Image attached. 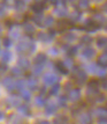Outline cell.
<instances>
[{"mask_svg": "<svg viewBox=\"0 0 107 124\" xmlns=\"http://www.w3.org/2000/svg\"><path fill=\"white\" fill-rule=\"evenodd\" d=\"M35 49H36L35 44L32 42H28V41H21L16 46L17 52H20V54H27V52L31 54L35 51Z\"/></svg>", "mask_w": 107, "mask_h": 124, "instance_id": "obj_1", "label": "cell"}, {"mask_svg": "<svg viewBox=\"0 0 107 124\" xmlns=\"http://www.w3.org/2000/svg\"><path fill=\"white\" fill-rule=\"evenodd\" d=\"M74 80H75L78 85L85 84V81L88 80L86 72L83 70H81V69H75V71H74Z\"/></svg>", "mask_w": 107, "mask_h": 124, "instance_id": "obj_2", "label": "cell"}, {"mask_svg": "<svg viewBox=\"0 0 107 124\" xmlns=\"http://www.w3.org/2000/svg\"><path fill=\"white\" fill-rule=\"evenodd\" d=\"M1 84H2V86L5 87L6 89L8 91V92H15L16 88H15V80L13 79V77H5L2 81H1Z\"/></svg>", "mask_w": 107, "mask_h": 124, "instance_id": "obj_3", "label": "cell"}, {"mask_svg": "<svg viewBox=\"0 0 107 124\" xmlns=\"http://www.w3.org/2000/svg\"><path fill=\"white\" fill-rule=\"evenodd\" d=\"M43 81L46 86H53L54 84H57L59 81V77L54 73H46L43 77Z\"/></svg>", "mask_w": 107, "mask_h": 124, "instance_id": "obj_4", "label": "cell"}, {"mask_svg": "<svg viewBox=\"0 0 107 124\" xmlns=\"http://www.w3.org/2000/svg\"><path fill=\"white\" fill-rule=\"evenodd\" d=\"M81 97V91L78 88H71L68 93V99H69L70 101H73V102H76V101H78Z\"/></svg>", "mask_w": 107, "mask_h": 124, "instance_id": "obj_5", "label": "cell"}, {"mask_svg": "<svg viewBox=\"0 0 107 124\" xmlns=\"http://www.w3.org/2000/svg\"><path fill=\"white\" fill-rule=\"evenodd\" d=\"M99 28H100V27H99V26H98V24H97V23L93 21L92 19H90V20H86V21H85L84 29H85V30H88V31H91V32L97 31Z\"/></svg>", "mask_w": 107, "mask_h": 124, "instance_id": "obj_6", "label": "cell"}, {"mask_svg": "<svg viewBox=\"0 0 107 124\" xmlns=\"http://www.w3.org/2000/svg\"><path fill=\"white\" fill-rule=\"evenodd\" d=\"M57 110H58V106L52 101L45 104V114L46 115H53L57 113Z\"/></svg>", "mask_w": 107, "mask_h": 124, "instance_id": "obj_7", "label": "cell"}, {"mask_svg": "<svg viewBox=\"0 0 107 124\" xmlns=\"http://www.w3.org/2000/svg\"><path fill=\"white\" fill-rule=\"evenodd\" d=\"M82 56H83L84 58H86V59H91V58H93V57L96 56V50L90 48V46H86V48L83 49Z\"/></svg>", "mask_w": 107, "mask_h": 124, "instance_id": "obj_8", "label": "cell"}, {"mask_svg": "<svg viewBox=\"0 0 107 124\" xmlns=\"http://www.w3.org/2000/svg\"><path fill=\"white\" fill-rule=\"evenodd\" d=\"M17 66H19L22 71H25L30 67V62H29V59L25 58V57H21V58H19V60H17Z\"/></svg>", "mask_w": 107, "mask_h": 124, "instance_id": "obj_9", "label": "cell"}, {"mask_svg": "<svg viewBox=\"0 0 107 124\" xmlns=\"http://www.w3.org/2000/svg\"><path fill=\"white\" fill-rule=\"evenodd\" d=\"M78 121L81 124H92V117L89 113H83L78 116Z\"/></svg>", "mask_w": 107, "mask_h": 124, "instance_id": "obj_10", "label": "cell"}, {"mask_svg": "<svg viewBox=\"0 0 107 124\" xmlns=\"http://www.w3.org/2000/svg\"><path fill=\"white\" fill-rule=\"evenodd\" d=\"M74 26V23L73 22H70L69 20H66V19H62V20H60L59 22H58V27H59V29L62 31V30H66V29H68V28L73 27Z\"/></svg>", "mask_w": 107, "mask_h": 124, "instance_id": "obj_11", "label": "cell"}, {"mask_svg": "<svg viewBox=\"0 0 107 124\" xmlns=\"http://www.w3.org/2000/svg\"><path fill=\"white\" fill-rule=\"evenodd\" d=\"M55 69H57L58 72H60L61 74H66V76H67V74L69 73V70L66 67V65L63 64V62H60V60L55 63Z\"/></svg>", "mask_w": 107, "mask_h": 124, "instance_id": "obj_12", "label": "cell"}, {"mask_svg": "<svg viewBox=\"0 0 107 124\" xmlns=\"http://www.w3.org/2000/svg\"><path fill=\"white\" fill-rule=\"evenodd\" d=\"M27 86L28 88L30 89V91H36L38 87V81L36 78H33V77H30L27 81Z\"/></svg>", "mask_w": 107, "mask_h": 124, "instance_id": "obj_13", "label": "cell"}, {"mask_svg": "<svg viewBox=\"0 0 107 124\" xmlns=\"http://www.w3.org/2000/svg\"><path fill=\"white\" fill-rule=\"evenodd\" d=\"M17 110H19V113L22 114L23 116H30V115H31V110H30L28 104H20V106L17 107Z\"/></svg>", "mask_w": 107, "mask_h": 124, "instance_id": "obj_14", "label": "cell"}, {"mask_svg": "<svg viewBox=\"0 0 107 124\" xmlns=\"http://www.w3.org/2000/svg\"><path fill=\"white\" fill-rule=\"evenodd\" d=\"M46 60H47V57H46V54H38L36 57H35V60H33V63L36 65H44L46 63Z\"/></svg>", "mask_w": 107, "mask_h": 124, "instance_id": "obj_15", "label": "cell"}, {"mask_svg": "<svg viewBox=\"0 0 107 124\" xmlns=\"http://www.w3.org/2000/svg\"><path fill=\"white\" fill-rule=\"evenodd\" d=\"M92 20L96 22L99 27H101L102 24H105V22H106V19L104 17V15H102V14H99V13L94 14V16L92 17Z\"/></svg>", "mask_w": 107, "mask_h": 124, "instance_id": "obj_16", "label": "cell"}, {"mask_svg": "<svg viewBox=\"0 0 107 124\" xmlns=\"http://www.w3.org/2000/svg\"><path fill=\"white\" fill-rule=\"evenodd\" d=\"M55 14L59 16V17H64V16L68 14V11H67V8H66V6H60V7H57L55 9Z\"/></svg>", "mask_w": 107, "mask_h": 124, "instance_id": "obj_17", "label": "cell"}, {"mask_svg": "<svg viewBox=\"0 0 107 124\" xmlns=\"http://www.w3.org/2000/svg\"><path fill=\"white\" fill-rule=\"evenodd\" d=\"M45 9V5H43V4H33V5H31V11L35 12L36 14H42L43 13V11Z\"/></svg>", "mask_w": 107, "mask_h": 124, "instance_id": "obj_18", "label": "cell"}, {"mask_svg": "<svg viewBox=\"0 0 107 124\" xmlns=\"http://www.w3.org/2000/svg\"><path fill=\"white\" fill-rule=\"evenodd\" d=\"M98 66L99 67H107V54H102L98 57Z\"/></svg>", "mask_w": 107, "mask_h": 124, "instance_id": "obj_19", "label": "cell"}, {"mask_svg": "<svg viewBox=\"0 0 107 124\" xmlns=\"http://www.w3.org/2000/svg\"><path fill=\"white\" fill-rule=\"evenodd\" d=\"M37 37L39 41H42V42H50V41H52L53 37H51L46 32H43V31H39L37 34Z\"/></svg>", "mask_w": 107, "mask_h": 124, "instance_id": "obj_20", "label": "cell"}, {"mask_svg": "<svg viewBox=\"0 0 107 124\" xmlns=\"http://www.w3.org/2000/svg\"><path fill=\"white\" fill-rule=\"evenodd\" d=\"M11 59H12V54L8 50H5V51L1 52V60H2V63H6V64H7Z\"/></svg>", "mask_w": 107, "mask_h": 124, "instance_id": "obj_21", "label": "cell"}, {"mask_svg": "<svg viewBox=\"0 0 107 124\" xmlns=\"http://www.w3.org/2000/svg\"><path fill=\"white\" fill-rule=\"evenodd\" d=\"M94 114H96V116L98 118H105V117H107V109L106 108H98L96 111H94Z\"/></svg>", "mask_w": 107, "mask_h": 124, "instance_id": "obj_22", "label": "cell"}, {"mask_svg": "<svg viewBox=\"0 0 107 124\" xmlns=\"http://www.w3.org/2000/svg\"><path fill=\"white\" fill-rule=\"evenodd\" d=\"M68 123V117L64 116V115H60L57 116L54 119V124H67Z\"/></svg>", "mask_w": 107, "mask_h": 124, "instance_id": "obj_23", "label": "cell"}, {"mask_svg": "<svg viewBox=\"0 0 107 124\" xmlns=\"http://www.w3.org/2000/svg\"><path fill=\"white\" fill-rule=\"evenodd\" d=\"M44 17L43 14H36V15L32 17V21L35 22L36 24H38V26H43V23H44Z\"/></svg>", "mask_w": 107, "mask_h": 124, "instance_id": "obj_24", "label": "cell"}, {"mask_svg": "<svg viewBox=\"0 0 107 124\" xmlns=\"http://www.w3.org/2000/svg\"><path fill=\"white\" fill-rule=\"evenodd\" d=\"M14 7H15V9L17 12H23L25 9V2L22 1V0H16Z\"/></svg>", "mask_w": 107, "mask_h": 124, "instance_id": "obj_25", "label": "cell"}, {"mask_svg": "<svg viewBox=\"0 0 107 124\" xmlns=\"http://www.w3.org/2000/svg\"><path fill=\"white\" fill-rule=\"evenodd\" d=\"M23 29H24V32H25L27 35H29V36L35 32V28H33V26H32L31 23H24Z\"/></svg>", "mask_w": 107, "mask_h": 124, "instance_id": "obj_26", "label": "cell"}, {"mask_svg": "<svg viewBox=\"0 0 107 124\" xmlns=\"http://www.w3.org/2000/svg\"><path fill=\"white\" fill-rule=\"evenodd\" d=\"M25 86H27L25 81L22 80V79H19V80H16V81H15V88H16V91H19V92L23 91Z\"/></svg>", "mask_w": 107, "mask_h": 124, "instance_id": "obj_27", "label": "cell"}, {"mask_svg": "<svg viewBox=\"0 0 107 124\" xmlns=\"http://www.w3.org/2000/svg\"><path fill=\"white\" fill-rule=\"evenodd\" d=\"M81 20V12H78V11H75L74 13H71L70 14V16H69V21L70 22H77V21H80Z\"/></svg>", "mask_w": 107, "mask_h": 124, "instance_id": "obj_28", "label": "cell"}, {"mask_svg": "<svg viewBox=\"0 0 107 124\" xmlns=\"http://www.w3.org/2000/svg\"><path fill=\"white\" fill-rule=\"evenodd\" d=\"M35 103H36V106H38V107H43V106L46 104V99L43 95H38L35 99Z\"/></svg>", "mask_w": 107, "mask_h": 124, "instance_id": "obj_29", "label": "cell"}, {"mask_svg": "<svg viewBox=\"0 0 107 124\" xmlns=\"http://www.w3.org/2000/svg\"><path fill=\"white\" fill-rule=\"evenodd\" d=\"M60 88H61V86H60V84H54L53 86H51V89H50V94L51 95H58L60 92Z\"/></svg>", "mask_w": 107, "mask_h": 124, "instance_id": "obj_30", "label": "cell"}, {"mask_svg": "<svg viewBox=\"0 0 107 124\" xmlns=\"http://www.w3.org/2000/svg\"><path fill=\"white\" fill-rule=\"evenodd\" d=\"M97 45H98L99 48H106L107 46V37L100 36V37L97 39Z\"/></svg>", "mask_w": 107, "mask_h": 124, "instance_id": "obj_31", "label": "cell"}, {"mask_svg": "<svg viewBox=\"0 0 107 124\" xmlns=\"http://www.w3.org/2000/svg\"><path fill=\"white\" fill-rule=\"evenodd\" d=\"M43 69H44V65H36L35 64L33 69H32V73H33L35 76H39V74H42Z\"/></svg>", "mask_w": 107, "mask_h": 124, "instance_id": "obj_32", "label": "cell"}, {"mask_svg": "<svg viewBox=\"0 0 107 124\" xmlns=\"http://www.w3.org/2000/svg\"><path fill=\"white\" fill-rule=\"evenodd\" d=\"M90 5V0H78V8L80 9H85Z\"/></svg>", "mask_w": 107, "mask_h": 124, "instance_id": "obj_33", "label": "cell"}, {"mask_svg": "<svg viewBox=\"0 0 107 124\" xmlns=\"http://www.w3.org/2000/svg\"><path fill=\"white\" fill-rule=\"evenodd\" d=\"M53 23H54V19L51 15H50V16H46V17L44 19L43 26H45V27H51Z\"/></svg>", "mask_w": 107, "mask_h": 124, "instance_id": "obj_34", "label": "cell"}, {"mask_svg": "<svg viewBox=\"0 0 107 124\" xmlns=\"http://www.w3.org/2000/svg\"><path fill=\"white\" fill-rule=\"evenodd\" d=\"M77 51H78V46H69L67 50V54L69 57H74V56H76Z\"/></svg>", "mask_w": 107, "mask_h": 124, "instance_id": "obj_35", "label": "cell"}, {"mask_svg": "<svg viewBox=\"0 0 107 124\" xmlns=\"http://www.w3.org/2000/svg\"><path fill=\"white\" fill-rule=\"evenodd\" d=\"M21 97L24 100V101H29L30 99H31V93L29 92V91H25V89H23L21 91Z\"/></svg>", "mask_w": 107, "mask_h": 124, "instance_id": "obj_36", "label": "cell"}, {"mask_svg": "<svg viewBox=\"0 0 107 124\" xmlns=\"http://www.w3.org/2000/svg\"><path fill=\"white\" fill-rule=\"evenodd\" d=\"M63 39L66 41V42H73V41H75L76 39V36L74 35V34H71V32H67L66 35L63 36Z\"/></svg>", "mask_w": 107, "mask_h": 124, "instance_id": "obj_37", "label": "cell"}, {"mask_svg": "<svg viewBox=\"0 0 107 124\" xmlns=\"http://www.w3.org/2000/svg\"><path fill=\"white\" fill-rule=\"evenodd\" d=\"M67 100H68V96H66V95H61V96L59 97V100H58L60 107H66V106H67Z\"/></svg>", "mask_w": 107, "mask_h": 124, "instance_id": "obj_38", "label": "cell"}, {"mask_svg": "<svg viewBox=\"0 0 107 124\" xmlns=\"http://www.w3.org/2000/svg\"><path fill=\"white\" fill-rule=\"evenodd\" d=\"M11 72H12V74L14 77H19V76H21L22 73H23V71L19 67V66H15V67H13L11 70Z\"/></svg>", "mask_w": 107, "mask_h": 124, "instance_id": "obj_39", "label": "cell"}, {"mask_svg": "<svg viewBox=\"0 0 107 124\" xmlns=\"http://www.w3.org/2000/svg\"><path fill=\"white\" fill-rule=\"evenodd\" d=\"M2 45L5 46L6 49H9L12 46V39L11 37H5L2 39Z\"/></svg>", "mask_w": 107, "mask_h": 124, "instance_id": "obj_40", "label": "cell"}, {"mask_svg": "<svg viewBox=\"0 0 107 124\" xmlns=\"http://www.w3.org/2000/svg\"><path fill=\"white\" fill-rule=\"evenodd\" d=\"M7 101H8V102L11 101L9 104H11L12 107H19V106H20V102H19V100H17L16 97H9Z\"/></svg>", "mask_w": 107, "mask_h": 124, "instance_id": "obj_41", "label": "cell"}, {"mask_svg": "<svg viewBox=\"0 0 107 124\" xmlns=\"http://www.w3.org/2000/svg\"><path fill=\"white\" fill-rule=\"evenodd\" d=\"M92 42V38L90 36H83V37L81 38V43L84 44V45H88V44H90Z\"/></svg>", "mask_w": 107, "mask_h": 124, "instance_id": "obj_42", "label": "cell"}, {"mask_svg": "<svg viewBox=\"0 0 107 124\" xmlns=\"http://www.w3.org/2000/svg\"><path fill=\"white\" fill-rule=\"evenodd\" d=\"M15 1L16 0H4V6H7V7L15 6Z\"/></svg>", "mask_w": 107, "mask_h": 124, "instance_id": "obj_43", "label": "cell"}, {"mask_svg": "<svg viewBox=\"0 0 107 124\" xmlns=\"http://www.w3.org/2000/svg\"><path fill=\"white\" fill-rule=\"evenodd\" d=\"M96 73L99 77H105V76H106V72H105V70H102V67H99V66H98V69H97Z\"/></svg>", "mask_w": 107, "mask_h": 124, "instance_id": "obj_44", "label": "cell"}, {"mask_svg": "<svg viewBox=\"0 0 107 124\" xmlns=\"http://www.w3.org/2000/svg\"><path fill=\"white\" fill-rule=\"evenodd\" d=\"M63 64L66 65V67L69 70V67H71L73 65H74V63H73V60L71 59H69V58H67L66 60H63Z\"/></svg>", "mask_w": 107, "mask_h": 124, "instance_id": "obj_45", "label": "cell"}, {"mask_svg": "<svg viewBox=\"0 0 107 124\" xmlns=\"http://www.w3.org/2000/svg\"><path fill=\"white\" fill-rule=\"evenodd\" d=\"M7 65H6V63H0V74H4L6 71H7Z\"/></svg>", "mask_w": 107, "mask_h": 124, "instance_id": "obj_46", "label": "cell"}, {"mask_svg": "<svg viewBox=\"0 0 107 124\" xmlns=\"http://www.w3.org/2000/svg\"><path fill=\"white\" fill-rule=\"evenodd\" d=\"M11 36H12V37H14V38H17L19 36H20V32H19V31H13V30H12Z\"/></svg>", "mask_w": 107, "mask_h": 124, "instance_id": "obj_47", "label": "cell"}, {"mask_svg": "<svg viewBox=\"0 0 107 124\" xmlns=\"http://www.w3.org/2000/svg\"><path fill=\"white\" fill-rule=\"evenodd\" d=\"M98 123L99 124H107V117H105V118H99Z\"/></svg>", "mask_w": 107, "mask_h": 124, "instance_id": "obj_48", "label": "cell"}, {"mask_svg": "<svg viewBox=\"0 0 107 124\" xmlns=\"http://www.w3.org/2000/svg\"><path fill=\"white\" fill-rule=\"evenodd\" d=\"M13 24H14V23H13V21H11V20H7V21H6V26L9 27L11 29L13 28Z\"/></svg>", "mask_w": 107, "mask_h": 124, "instance_id": "obj_49", "label": "cell"}, {"mask_svg": "<svg viewBox=\"0 0 107 124\" xmlns=\"http://www.w3.org/2000/svg\"><path fill=\"white\" fill-rule=\"evenodd\" d=\"M5 6L2 5V6H0V16L1 15H5Z\"/></svg>", "mask_w": 107, "mask_h": 124, "instance_id": "obj_50", "label": "cell"}, {"mask_svg": "<svg viewBox=\"0 0 107 124\" xmlns=\"http://www.w3.org/2000/svg\"><path fill=\"white\" fill-rule=\"evenodd\" d=\"M101 86H102V88H104V89H106L107 91V80H104L101 82Z\"/></svg>", "mask_w": 107, "mask_h": 124, "instance_id": "obj_51", "label": "cell"}, {"mask_svg": "<svg viewBox=\"0 0 107 124\" xmlns=\"http://www.w3.org/2000/svg\"><path fill=\"white\" fill-rule=\"evenodd\" d=\"M50 2L52 5H59V0H50Z\"/></svg>", "mask_w": 107, "mask_h": 124, "instance_id": "obj_52", "label": "cell"}, {"mask_svg": "<svg viewBox=\"0 0 107 124\" xmlns=\"http://www.w3.org/2000/svg\"><path fill=\"white\" fill-rule=\"evenodd\" d=\"M36 1V4H43L45 5V2H46V0H35Z\"/></svg>", "mask_w": 107, "mask_h": 124, "instance_id": "obj_53", "label": "cell"}, {"mask_svg": "<svg viewBox=\"0 0 107 124\" xmlns=\"http://www.w3.org/2000/svg\"><path fill=\"white\" fill-rule=\"evenodd\" d=\"M102 9H104V12H106V13H107V1L104 4V6H102Z\"/></svg>", "mask_w": 107, "mask_h": 124, "instance_id": "obj_54", "label": "cell"}, {"mask_svg": "<svg viewBox=\"0 0 107 124\" xmlns=\"http://www.w3.org/2000/svg\"><path fill=\"white\" fill-rule=\"evenodd\" d=\"M38 124H51L50 122H47V121H40Z\"/></svg>", "mask_w": 107, "mask_h": 124, "instance_id": "obj_55", "label": "cell"}, {"mask_svg": "<svg viewBox=\"0 0 107 124\" xmlns=\"http://www.w3.org/2000/svg\"><path fill=\"white\" fill-rule=\"evenodd\" d=\"M2 117H4V113H2V111H0V119L2 118Z\"/></svg>", "mask_w": 107, "mask_h": 124, "instance_id": "obj_56", "label": "cell"}, {"mask_svg": "<svg viewBox=\"0 0 107 124\" xmlns=\"http://www.w3.org/2000/svg\"><path fill=\"white\" fill-rule=\"evenodd\" d=\"M104 54H107V46L105 48V52H104Z\"/></svg>", "mask_w": 107, "mask_h": 124, "instance_id": "obj_57", "label": "cell"}, {"mask_svg": "<svg viewBox=\"0 0 107 124\" xmlns=\"http://www.w3.org/2000/svg\"><path fill=\"white\" fill-rule=\"evenodd\" d=\"M93 1H96V2H99V1H101V0H93Z\"/></svg>", "mask_w": 107, "mask_h": 124, "instance_id": "obj_58", "label": "cell"}, {"mask_svg": "<svg viewBox=\"0 0 107 124\" xmlns=\"http://www.w3.org/2000/svg\"><path fill=\"white\" fill-rule=\"evenodd\" d=\"M1 31H2V28H1V26H0V34H1Z\"/></svg>", "mask_w": 107, "mask_h": 124, "instance_id": "obj_59", "label": "cell"}, {"mask_svg": "<svg viewBox=\"0 0 107 124\" xmlns=\"http://www.w3.org/2000/svg\"><path fill=\"white\" fill-rule=\"evenodd\" d=\"M22 1H24V2H27V1H29V0H22Z\"/></svg>", "mask_w": 107, "mask_h": 124, "instance_id": "obj_60", "label": "cell"}, {"mask_svg": "<svg viewBox=\"0 0 107 124\" xmlns=\"http://www.w3.org/2000/svg\"><path fill=\"white\" fill-rule=\"evenodd\" d=\"M106 29H107V22H106Z\"/></svg>", "mask_w": 107, "mask_h": 124, "instance_id": "obj_61", "label": "cell"}]
</instances>
